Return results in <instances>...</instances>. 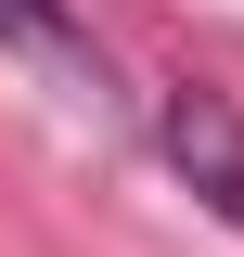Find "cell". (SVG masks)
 <instances>
[{"mask_svg":"<svg viewBox=\"0 0 244 257\" xmlns=\"http://www.w3.org/2000/svg\"><path fill=\"white\" fill-rule=\"evenodd\" d=\"M154 155L180 167V193L206 206L218 231H244V103H231V90L167 77V90H154Z\"/></svg>","mask_w":244,"mask_h":257,"instance_id":"cell-1","label":"cell"},{"mask_svg":"<svg viewBox=\"0 0 244 257\" xmlns=\"http://www.w3.org/2000/svg\"><path fill=\"white\" fill-rule=\"evenodd\" d=\"M0 52L39 64V77H64L77 103H103V52H90V26H77L64 0H0Z\"/></svg>","mask_w":244,"mask_h":257,"instance_id":"cell-2","label":"cell"}]
</instances>
